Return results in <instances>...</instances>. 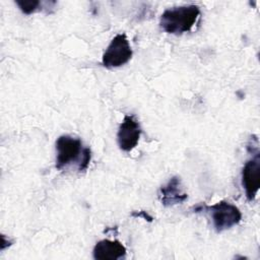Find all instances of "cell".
Here are the masks:
<instances>
[{
  "label": "cell",
  "mask_w": 260,
  "mask_h": 260,
  "mask_svg": "<svg viewBox=\"0 0 260 260\" xmlns=\"http://www.w3.org/2000/svg\"><path fill=\"white\" fill-rule=\"evenodd\" d=\"M199 14L200 9L194 4L172 7L162 12L159 25L168 34L182 35L191 30Z\"/></svg>",
  "instance_id": "cell-1"
},
{
  "label": "cell",
  "mask_w": 260,
  "mask_h": 260,
  "mask_svg": "<svg viewBox=\"0 0 260 260\" xmlns=\"http://www.w3.org/2000/svg\"><path fill=\"white\" fill-rule=\"evenodd\" d=\"M211 217L214 230L217 233H221L237 225L242 219V213L240 209L231 202L219 201L211 206H202Z\"/></svg>",
  "instance_id": "cell-2"
},
{
  "label": "cell",
  "mask_w": 260,
  "mask_h": 260,
  "mask_svg": "<svg viewBox=\"0 0 260 260\" xmlns=\"http://www.w3.org/2000/svg\"><path fill=\"white\" fill-rule=\"evenodd\" d=\"M132 49L125 34L116 35L102 57L106 68H117L126 64L132 57Z\"/></svg>",
  "instance_id": "cell-3"
},
{
  "label": "cell",
  "mask_w": 260,
  "mask_h": 260,
  "mask_svg": "<svg viewBox=\"0 0 260 260\" xmlns=\"http://www.w3.org/2000/svg\"><path fill=\"white\" fill-rule=\"evenodd\" d=\"M56 168L61 170L79 159L81 160L84 147L79 138L70 135H61L56 140Z\"/></svg>",
  "instance_id": "cell-4"
},
{
  "label": "cell",
  "mask_w": 260,
  "mask_h": 260,
  "mask_svg": "<svg viewBox=\"0 0 260 260\" xmlns=\"http://www.w3.org/2000/svg\"><path fill=\"white\" fill-rule=\"evenodd\" d=\"M260 153L256 152L252 158L248 159L242 170L241 181L245 190L246 197L249 201H253L260 188Z\"/></svg>",
  "instance_id": "cell-5"
},
{
  "label": "cell",
  "mask_w": 260,
  "mask_h": 260,
  "mask_svg": "<svg viewBox=\"0 0 260 260\" xmlns=\"http://www.w3.org/2000/svg\"><path fill=\"white\" fill-rule=\"evenodd\" d=\"M140 134L141 128L138 121L134 116L126 115L117 133V141L120 149L126 152L131 151L138 144Z\"/></svg>",
  "instance_id": "cell-6"
},
{
  "label": "cell",
  "mask_w": 260,
  "mask_h": 260,
  "mask_svg": "<svg viewBox=\"0 0 260 260\" xmlns=\"http://www.w3.org/2000/svg\"><path fill=\"white\" fill-rule=\"evenodd\" d=\"M158 197L162 205L172 206L184 202L188 195L183 190L181 179L178 176H174L160 187Z\"/></svg>",
  "instance_id": "cell-7"
},
{
  "label": "cell",
  "mask_w": 260,
  "mask_h": 260,
  "mask_svg": "<svg viewBox=\"0 0 260 260\" xmlns=\"http://www.w3.org/2000/svg\"><path fill=\"white\" fill-rule=\"evenodd\" d=\"M126 252L125 246L120 241L105 239L94 245L92 255L96 260H118L124 258Z\"/></svg>",
  "instance_id": "cell-8"
},
{
  "label": "cell",
  "mask_w": 260,
  "mask_h": 260,
  "mask_svg": "<svg viewBox=\"0 0 260 260\" xmlns=\"http://www.w3.org/2000/svg\"><path fill=\"white\" fill-rule=\"evenodd\" d=\"M15 3L19 7L21 12L24 14H31L32 12L38 10L40 5L42 4L38 0H27V1L17 0V1H15Z\"/></svg>",
  "instance_id": "cell-9"
},
{
  "label": "cell",
  "mask_w": 260,
  "mask_h": 260,
  "mask_svg": "<svg viewBox=\"0 0 260 260\" xmlns=\"http://www.w3.org/2000/svg\"><path fill=\"white\" fill-rule=\"evenodd\" d=\"M90 158H91V151H90V149L88 147H84L81 160L78 164V171L79 172H82V171L87 169V167L89 165V161H90Z\"/></svg>",
  "instance_id": "cell-10"
},
{
  "label": "cell",
  "mask_w": 260,
  "mask_h": 260,
  "mask_svg": "<svg viewBox=\"0 0 260 260\" xmlns=\"http://www.w3.org/2000/svg\"><path fill=\"white\" fill-rule=\"evenodd\" d=\"M132 215L135 216V217H143L144 219H147L148 221H152V217L146 211H139V212H135L134 211L132 213Z\"/></svg>",
  "instance_id": "cell-11"
}]
</instances>
